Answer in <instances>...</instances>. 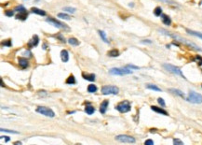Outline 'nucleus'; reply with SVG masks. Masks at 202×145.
<instances>
[{"mask_svg": "<svg viewBox=\"0 0 202 145\" xmlns=\"http://www.w3.org/2000/svg\"><path fill=\"white\" fill-rule=\"evenodd\" d=\"M159 31H160V32H161L162 34H164V35H167V36H169V37H171V38H175V40H178L179 41H181L182 43H184L185 45H187V46H189V47H191V48H193V49H195V50H197V51H200V52H202V50H201L200 48H199V47H197L196 44H194V43H192V42L188 41L187 40H184V38H181V37H179V36H177V35H175V34H171V33H169V32H168L167 30L160 29Z\"/></svg>", "mask_w": 202, "mask_h": 145, "instance_id": "obj_1", "label": "nucleus"}, {"mask_svg": "<svg viewBox=\"0 0 202 145\" xmlns=\"http://www.w3.org/2000/svg\"><path fill=\"white\" fill-rule=\"evenodd\" d=\"M185 99H186L187 101H189V102L195 103V104L202 103V96L200 95V94L197 93L195 91H190L188 96Z\"/></svg>", "mask_w": 202, "mask_h": 145, "instance_id": "obj_2", "label": "nucleus"}, {"mask_svg": "<svg viewBox=\"0 0 202 145\" xmlns=\"http://www.w3.org/2000/svg\"><path fill=\"white\" fill-rule=\"evenodd\" d=\"M163 68H166V70H168L169 72H171L173 74H176V75H178V76H181L182 78H183V79H186V78H185L184 75L183 74V72H182V70L179 68L175 66L171 65V64H164L163 65Z\"/></svg>", "mask_w": 202, "mask_h": 145, "instance_id": "obj_3", "label": "nucleus"}, {"mask_svg": "<svg viewBox=\"0 0 202 145\" xmlns=\"http://www.w3.org/2000/svg\"><path fill=\"white\" fill-rule=\"evenodd\" d=\"M46 22L47 23H50V25H52L53 26L55 27H57V28H62V29H64L66 31H70V28L68 26H67L66 25H64V23H62L61 22H59L57 21L56 19H54L52 17H49V18H47L46 19Z\"/></svg>", "mask_w": 202, "mask_h": 145, "instance_id": "obj_4", "label": "nucleus"}, {"mask_svg": "<svg viewBox=\"0 0 202 145\" xmlns=\"http://www.w3.org/2000/svg\"><path fill=\"white\" fill-rule=\"evenodd\" d=\"M118 92H119V89H118L117 86L105 85L104 87H102V95H117Z\"/></svg>", "mask_w": 202, "mask_h": 145, "instance_id": "obj_5", "label": "nucleus"}, {"mask_svg": "<svg viewBox=\"0 0 202 145\" xmlns=\"http://www.w3.org/2000/svg\"><path fill=\"white\" fill-rule=\"evenodd\" d=\"M116 109L121 113H126V112H128V111H130L132 107H130V103L129 102L128 100H124V101H122V102L118 103L116 106Z\"/></svg>", "mask_w": 202, "mask_h": 145, "instance_id": "obj_6", "label": "nucleus"}, {"mask_svg": "<svg viewBox=\"0 0 202 145\" xmlns=\"http://www.w3.org/2000/svg\"><path fill=\"white\" fill-rule=\"evenodd\" d=\"M109 73L111 75H118V76H123L126 75V74H132V71L130 69H129L128 68H111L109 70Z\"/></svg>", "mask_w": 202, "mask_h": 145, "instance_id": "obj_7", "label": "nucleus"}, {"mask_svg": "<svg viewBox=\"0 0 202 145\" xmlns=\"http://www.w3.org/2000/svg\"><path fill=\"white\" fill-rule=\"evenodd\" d=\"M37 112L41 113L42 115H45L47 117H54L55 116V113L52 109H49V108H47V107H38L37 109Z\"/></svg>", "mask_w": 202, "mask_h": 145, "instance_id": "obj_8", "label": "nucleus"}, {"mask_svg": "<svg viewBox=\"0 0 202 145\" xmlns=\"http://www.w3.org/2000/svg\"><path fill=\"white\" fill-rule=\"evenodd\" d=\"M116 140L117 142H124V143H134L135 142V139L132 136L128 135H118L116 137Z\"/></svg>", "mask_w": 202, "mask_h": 145, "instance_id": "obj_9", "label": "nucleus"}, {"mask_svg": "<svg viewBox=\"0 0 202 145\" xmlns=\"http://www.w3.org/2000/svg\"><path fill=\"white\" fill-rule=\"evenodd\" d=\"M27 16H28V12H27L26 10H23L22 11H19V14L16 16V19H18V20H22L24 21L26 20Z\"/></svg>", "mask_w": 202, "mask_h": 145, "instance_id": "obj_10", "label": "nucleus"}, {"mask_svg": "<svg viewBox=\"0 0 202 145\" xmlns=\"http://www.w3.org/2000/svg\"><path fill=\"white\" fill-rule=\"evenodd\" d=\"M38 42H39V38L37 35H35V36H33V38L29 41L28 43V47L29 48H32V47H35V46H37L38 44Z\"/></svg>", "mask_w": 202, "mask_h": 145, "instance_id": "obj_11", "label": "nucleus"}, {"mask_svg": "<svg viewBox=\"0 0 202 145\" xmlns=\"http://www.w3.org/2000/svg\"><path fill=\"white\" fill-rule=\"evenodd\" d=\"M151 109H152V111H156L157 113H160V114H163V115H166V116L169 115V113L166 111L163 108H158V107H157V106H151Z\"/></svg>", "mask_w": 202, "mask_h": 145, "instance_id": "obj_12", "label": "nucleus"}, {"mask_svg": "<svg viewBox=\"0 0 202 145\" xmlns=\"http://www.w3.org/2000/svg\"><path fill=\"white\" fill-rule=\"evenodd\" d=\"M19 65L21 66L22 68H26L28 66V60L26 58H23V57H19Z\"/></svg>", "mask_w": 202, "mask_h": 145, "instance_id": "obj_13", "label": "nucleus"}, {"mask_svg": "<svg viewBox=\"0 0 202 145\" xmlns=\"http://www.w3.org/2000/svg\"><path fill=\"white\" fill-rule=\"evenodd\" d=\"M161 20H162V23H163L164 25H171V18H169L167 14H161Z\"/></svg>", "mask_w": 202, "mask_h": 145, "instance_id": "obj_14", "label": "nucleus"}, {"mask_svg": "<svg viewBox=\"0 0 202 145\" xmlns=\"http://www.w3.org/2000/svg\"><path fill=\"white\" fill-rule=\"evenodd\" d=\"M61 58L62 62H68L69 60V53L66 50H62L61 52Z\"/></svg>", "mask_w": 202, "mask_h": 145, "instance_id": "obj_15", "label": "nucleus"}, {"mask_svg": "<svg viewBox=\"0 0 202 145\" xmlns=\"http://www.w3.org/2000/svg\"><path fill=\"white\" fill-rule=\"evenodd\" d=\"M108 104H109V101L108 100H104V102L101 104V106H100V111L102 113V114L106 112V109H107Z\"/></svg>", "mask_w": 202, "mask_h": 145, "instance_id": "obj_16", "label": "nucleus"}, {"mask_svg": "<svg viewBox=\"0 0 202 145\" xmlns=\"http://www.w3.org/2000/svg\"><path fill=\"white\" fill-rule=\"evenodd\" d=\"M82 76L85 80L89 81H95V75L93 73L92 74H86V73H82Z\"/></svg>", "mask_w": 202, "mask_h": 145, "instance_id": "obj_17", "label": "nucleus"}, {"mask_svg": "<svg viewBox=\"0 0 202 145\" xmlns=\"http://www.w3.org/2000/svg\"><path fill=\"white\" fill-rule=\"evenodd\" d=\"M31 11L33 13H35V14H38V15H41V16H45L46 15V11L42 10L40 9H37V8H32L31 9Z\"/></svg>", "mask_w": 202, "mask_h": 145, "instance_id": "obj_18", "label": "nucleus"}, {"mask_svg": "<svg viewBox=\"0 0 202 145\" xmlns=\"http://www.w3.org/2000/svg\"><path fill=\"white\" fill-rule=\"evenodd\" d=\"M169 91L174 94V95H176V96H179L181 97H184V94L181 91V90H178V89H173V88H171V89H169Z\"/></svg>", "mask_w": 202, "mask_h": 145, "instance_id": "obj_19", "label": "nucleus"}, {"mask_svg": "<svg viewBox=\"0 0 202 145\" xmlns=\"http://www.w3.org/2000/svg\"><path fill=\"white\" fill-rule=\"evenodd\" d=\"M85 111L87 112V113H88V114L89 115H92V113L95 111V109L92 107V105H89V104H88V105H87L86 106V108H85Z\"/></svg>", "mask_w": 202, "mask_h": 145, "instance_id": "obj_20", "label": "nucleus"}, {"mask_svg": "<svg viewBox=\"0 0 202 145\" xmlns=\"http://www.w3.org/2000/svg\"><path fill=\"white\" fill-rule=\"evenodd\" d=\"M186 32L190 35H192V36H195V37H197L202 40V33H199V32H196V31H193V30H190V29H186Z\"/></svg>", "mask_w": 202, "mask_h": 145, "instance_id": "obj_21", "label": "nucleus"}, {"mask_svg": "<svg viewBox=\"0 0 202 145\" xmlns=\"http://www.w3.org/2000/svg\"><path fill=\"white\" fill-rule=\"evenodd\" d=\"M108 56H111V57H117L119 55V52L117 50V49H113L108 52Z\"/></svg>", "mask_w": 202, "mask_h": 145, "instance_id": "obj_22", "label": "nucleus"}, {"mask_svg": "<svg viewBox=\"0 0 202 145\" xmlns=\"http://www.w3.org/2000/svg\"><path fill=\"white\" fill-rule=\"evenodd\" d=\"M65 83H66L67 84H75V83H77L76 78H75L74 75H70L68 78H67V80H66Z\"/></svg>", "mask_w": 202, "mask_h": 145, "instance_id": "obj_23", "label": "nucleus"}, {"mask_svg": "<svg viewBox=\"0 0 202 145\" xmlns=\"http://www.w3.org/2000/svg\"><path fill=\"white\" fill-rule=\"evenodd\" d=\"M146 88L150 89V90H154V91H157V92H161V89L159 87H157L155 84H147L146 85Z\"/></svg>", "mask_w": 202, "mask_h": 145, "instance_id": "obj_24", "label": "nucleus"}, {"mask_svg": "<svg viewBox=\"0 0 202 145\" xmlns=\"http://www.w3.org/2000/svg\"><path fill=\"white\" fill-rule=\"evenodd\" d=\"M98 33H99V35H100L101 38H102V40H104L105 43H108V42H109V41H108V40H107V38H106V35H105V33L104 32V31L99 30V31H98Z\"/></svg>", "mask_w": 202, "mask_h": 145, "instance_id": "obj_25", "label": "nucleus"}, {"mask_svg": "<svg viewBox=\"0 0 202 145\" xmlns=\"http://www.w3.org/2000/svg\"><path fill=\"white\" fill-rule=\"evenodd\" d=\"M68 42H69V44L73 45V46H78L79 45V41L75 38H70L68 40Z\"/></svg>", "mask_w": 202, "mask_h": 145, "instance_id": "obj_26", "label": "nucleus"}, {"mask_svg": "<svg viewBox=\"0 0 202 145\" xmlns=\"http://www.w3.org/2000/svg\"><path fill=\"white\" fill-rule=\"evenodd\" d=\"M154 14L156 15V16H161L162 14V9L160 7H157L155 10H154Z\"/></svg>", "mask_w": 202, "mask_h": 145, "instance_id": "obj_27", "label": "nucleus"}, {"mask_svg": "<svg viewBox=\"0 0 202 145\" xmlns=\"http://www.w3.org/2000/svg\"><path fill=\"white\" fill-rule=\"evenodd\" d=\"M97 91V87L94 84H89L88 86V92L89 93H95Z\"/></svg>", "mask_w": 202, "mask_h": 145, "instance_id": "obj_28", "label": "nucleus"}, {"mask_svg": "<svg viewBox=\"0 0 202 145\" xmlns=\"http://www.w3.org/2000/svg\"><path fill=\"white\" fill-rule=\"evenodd\" d=\"M58 17L61 18V19H63V20H70V19H71V17L69 16V15L64 14V13H59Z\"/></svg>", "mask_w": 202, "mask_h": 145, "instance_id": "obj_29", "label": "nucleus"}, {"mask_svg": "<svg viewBox=\"0 0 202 145\" xmlns=\"http://www.w3.org/2000/svg\"><path fill=\"white\" fill-rule=\"evenodd\" d=\"M159 1L166 3V4H169V5H173V6H178V4L176 2H174L173 0H159Z\"/></svg>", "mask_w": 202, "mask_h": 145, "instance_id": "obj_30", "label": "nucleus"}, {"mask_svg": "<svg viewBox=\"0 0 202 145\" xmlns=\"http://www.w3.org/2000/svg\"><path fill=\"white\" fill-rule=\"evenodd\" d=\"M63 10H66V11H68V12H71V13H74V12H76V9L75 8H71V7H65V8H63Z\"/></svg>", "mask_w": 202, "mask_h": 145, "instance_id": "obj_31", "label": "nucleus"}, {"mask_svg": "<svg viewBox=\"0 0 202 145\" xmlns=\"http://www.w3.org/2000/svg\"><path fill=\"white\" fill-rule=\"evenodd\" d=\"M5 15L7 17H12L14 15V11L13 10H7L5 11Z\"/></svg>", "mask_w": 202, "mask_h": 145, "instance_id": "obj_32", "label": "nucleus"}, {"mask_svg": "<svg viewBox=\"0 0 202 145\" xmlns=\"http://www.w3.org/2000/svg\"><path fill=\"white\" fill-rule=\"evenodd\" d=\"M195 61H197V64H199V66L202 65V57H200L199 55H197V56L195 57Z\"/></svg>", "mask_w": 202, "mask_h": 145, "instance_id": "obj_33", "label": "nucleus"}, {"mask_svg": "<svg viewBox=\"0 0 202 145\" xmlns=\"http://www.w3.org/2000/svg\"><path fill=\"white\" fill-rule=\"evenodd\" d=\"M56 38H59V40H61L62 42H64V43L66 42V40H64V38H63V37H62V33H59V34L57 35V36H56Z\"/></svg>", "mask_w": 202, "mask_h": 145, "instance_id": "obj_34", "label": "nucleus"}, {"mask_svg": "<svg viewBox=\"0 0 202 145\" xmlns=\"http://www.w3.org/2000/svg\"><path fill=\"white\" fill-rule=\"evenodd\" d=\"M2 45L10 47V46H11V40H5V41H3V42H2Z\"/></svg>", "mask_w": 202, "mask_h": 145, "instance_id": "obj_35", "label": "nucleus"}, {"mask_svg": "<svg viewBox=\"0 0 202 145\" xmlns=\"http://www.w3.org/2000/svg\"><path fill=\"white\" fill-rule=\"evenodd\" d=\"M157 102L159 103V105H161L162 107H165V106H166L164 99H163V98H161V97H159V98H157Z\"/></svg>", "mask_w": 202, "mask_h": 145, "instance_id": "obj_36", "label": "nucleus"}, {"mask_svg": "<svg viewBox=\"0 0 202 145\" xmlns=\"http://www.w3.org/2000/svg\"><path fill=\"white\" fill-rule=\"evenodd\" d=\"M1 131H2V132H7V133H14V134H18L17 131L9 130V129H5V128H1Z\"/></svg>", "mask_w": 202, "mask_h": 145, "instance_id": "obj_37", "label": "nucleus"}, {"mask_svg": "<svg viewBox=\"0 0 202 145\" xmlns=\"http://www.w3.org/2000/svg\"><path fill=\"white\" fill-rule=\"evenodd\" d=\"M173 144H175V145H177V144L183 145V144H184V142H182V140H178V139H174V140H173Z\"/></svg>", "mask_w": 202, "mask_h": 145, "instance_id": "obj_38", "label": "nucleus"}, {"mask_svg": "<svg viewBox=\"0 0 202 145\" xmlns=\"http://www.w3.org/2000/svg\"><path fill=\"white\" fill-rule=\"evenodd\" d=\"M126 68H132V69H139L140 68L139 66H133V65H127Z\"/></svg>", "mask_w": 202, "mask_h": 145, "instance_id": "obj_39", "label": "nucleus"}, {"mask_svg": "<svg viewBox=\"0 0 202 145\" xmlns=\"http://www.w3.org/2000/svg\"><path fill=\"white\" fill-rule=\"evenodd\" d=\"M145 145H153L154 144V142L151 140H145V142H144Z\"/></svg>", "mask_w": 202, "mask_h": 145, "instance_id": "obj_40", "label": "nucleus"}, {"mask_svg": "<svg viewBox=\"0 0 202 145\" xmlns=\"http://www.w3.org/2000/svg\"><path fill=\"white\" fill-rule=\"evenodd\" d=\"M142 43H152L151 40H144V41H142Z\"/></svg>", "mask_w": 202, "mask_h": 145, "instance_id": "obj_41", "label": "nucleus"}, {"mask_svg": "<svg viewBox=\"0 0 202 145\" xmlns=\"http://www.w3.org/2000/svg\"><path fill=\"white\" fill-rule=\"evenodd\" d=\"M14 144H20V145H21V144H22V142H16Z\"/></svg>", "mask_w": 202, "mask_h": 145, "instance_id": "obj_42", "label": "nucleus"}, {"mask_svg": "<svg viewBox=\"0 0 202 145\" xmlns=\"http://www.w3.org/2000/svg\"><path fill=\"white\" fill-rule=\"evenodd\" d=\"M9 140V137H6V142H7Z\"/></svg>", "mask_w": 202, "mask_h": 145, "instance_id": "obj_43", "label": "nucleus"}]
</instances>
